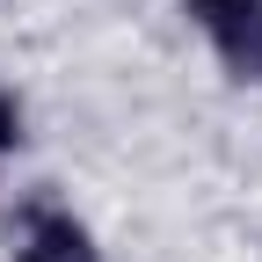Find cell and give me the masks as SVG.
<instances>
[{"mask_svg":"<svg viewBox=\"0 0 262 262\" xmlns=\"http://www.w3.org/2000/svg\"><path fill=\"white\" fill-rule=\"evenodd\" d=\"M189 15L219 44L233 80H262V0H189Z\"/></svg>","mask_w":262,"mask_h":262,"instance_id":"obj_1","label":"cell"},{"mask_svg":"<svg viewBox=\"0 0 262 262\" xmlns=\"http://www.w3.org/2000/svg\"><path fill=\"white\" fill-rule=\"evenodd\" d=\"M22 262H95L88 226H80L73 211H37L29 233H22Z\"/></svg>","mask_w":262,"mask_h":262,"instance_id":"obj_2","label":"cell"},{"mask_svg":"<svg viewBox=\"0 0 262 262\" xmlns=\"http://www.w3.org/2000/svg\"><path fill=\"white\" fill-rule=\"evenodd\" d=\"M22 146V110H15V95H0V153Z\"/></svg>","mask_w":262,"mask_h":262,"instance_id":"obj_3","label":"cell"}]
</instances>
